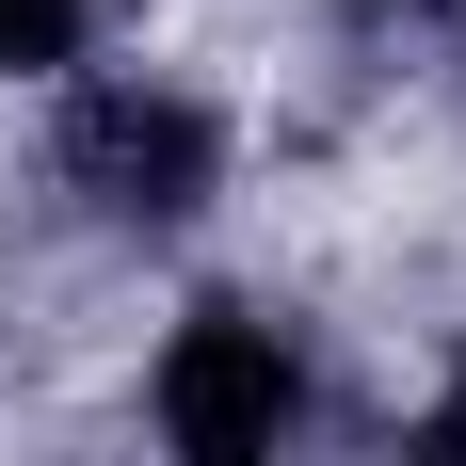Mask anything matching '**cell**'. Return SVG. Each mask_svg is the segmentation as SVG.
<instances>
[{
  "label": "cell",
  "instance_id": "cell-1",
  "mask_svg": "<svg viewBox=\"0 0 466 466\" xmlns=\"http://www.w3.org/2000/svg\"><path fill=\"white\" fill-rule=\"evenodd\" d=\"M145 419H161V466H289L306 451V354H289L274 306H177L161 370H145Z\"/></svg>",
  "mask_w": 466,
  "mask_h": 466
},
{
  "label": "cell",
  "instance_id": "cell-3",
  "mask_svg": "<svg viewBox=\"0 0 466 466\" xmlns=\"http://www.w3.org/2000/svg\"><path fill=\"white\" fill-rule=\"evenodd\" d=\"M96 48V0H0V81H65Z\"/></svg>",
  "mask_w": 466,
  "mask_h": 466
},
{
  "label": "cell",
  "instance_id": "cell-4",
  "mask_svg": "<svg viewBox=\"0 0 466 466\" xmlns=\"http://www.w3.org/2000/svg\"><path fill=\"white\" fill-rule=\"evenodd\" d=\"M402 466H466V354L434 370V402H419V434H402Z\"/></svg>",
  "mask_w": 466,
  "mask_h": 466
},
{
  "label": "cell",
  "instance_id": "cell-2",
  "mask_svg": "<svg viewBox=\"0 0 466 466\" xmlns=\"http://www.w3.org/2000/svg\"><path fill=\"white\" fill-rule=\"evenodd\" d=\"M65 193H81L96 226H129V241L193 226L226 193V113L177 96V81H145V65H113V81L65 96Z\"/></svg>",
  "mask_w": 466,
  "mask_h": 466
}]
</instances>
